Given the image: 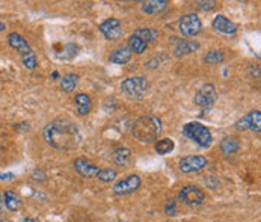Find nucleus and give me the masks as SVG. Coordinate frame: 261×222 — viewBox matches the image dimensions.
<instances>
[{"label": "nucleus", "mask_w": 261, "mask_h": 222, "mask_svg": "<svg viewBox=\"0 0 261 222\" xmlns=\"http://www.w3.org/2000/svg\"><path fill=\"white\" fill-rule=\"evenodd\" d=\"M44 139L50 147L68 151L80 144L82 133L74 121L68 118H58L44 127Z\"/></svg>", "instance_id": "obj_1"}, {"label": "nucleus", "mask_w": 261, "mask_h": 222, "mask_svg": "<svg viewBox=\"0 0 261 222\" xmlns=\"http://www.w3.org/2000/svg\"><path fill=\"white\" fill-rule=\"evenodd\" d=\"M162 133V121L154 115H144L138 118L132 127V135L142 144L156 142Z\"/></svg>", "instance_id": "obj_2"}, {"label": "nucleus", "mask_w": 261, "mask_h": 222, "mask_svg": "<svg viewBox=\"0 0 261 222\" xmlns=\"http://www.w3.org/2000/svg\"><path fill=\"white\" fill-rule=\"evenodd\" d=\"M183 135L186 138H189L190 141H193L196 145L202 147V148H208L213 144V136L211 132L201 123L192 121L183 126Z\"/></svg>", "instance_id": "obj_3"}, {"label": "nucleus", "mask_w": 261, "mask_h": 222, "mask_svg": "<svg viewBox=\"0 0 261 222\" xmlns=\"http://www.w3.org/2000/svg\"><path fill=\"white\" fill-rule=\"evenodd\" d=\"M150 88V83L147 77L144 76H135V77H127L121 83V91L125 97L130 100H141Z\"/></svg>", "instance_id": "obj_4"}, {"label": "nucleus", "mask_w": 261, "mask_h": 222, "mask_svg": "<svg viewBox=\"0 0 261 222\" xmlns=\"http://www.w3.org/2000/svg\"><path fill=\"white\" fill-rule=\"evenodd\" d=\"M178 199L186 205L196 207V205H201L205 201V193L201 187H198L195 184H187L180 190Z\"/></svg>", "instance_id": "obj_5"}, {"label": "nucleus", "mask_w": 261, "mask_h": 222, "mask_svg": "<svg viewBox=\"0 0 261 222\" xmlns=\"http://www.w3.org/2000/svg\"><path fill=\"white\" fill-rule=\"evenodd\" d=\"M178 29H180V34L183 37L190 38V37H195L201 32L202 23H201V20L196 14H186L180 19Z\"/></svg>", "instance_id": "obj_6"}, {"label": "nucleus", "mask_w": 261, "mask_h": 222, "mask_svg": "<svg viewBox=\"0 0 261 222\" xmlns=\"http://www.w3.org/2000/svg\"><path fill=\"white\" fill-rule=\"evenodd\" d=\"M216 98H217V92H216L214 85L207 83V85H204V86L195 94L193 101H195V104L199 106L202 110H208L210 107H213Z\"/></svg>", "instance_id": "obj_7"}, {"label": "nucleus", "mask_w": 261, "mask_h": 222, "mask_svg": "<svg viewBox=\"0 0 261 222\" xmlns=\"http://www.w3.org/2000/svg\"><path fill=\"white\" fill-rule=\"evenodd\" d=\"M98 31L107 41H118L122 37V23L118 19H107L98 26Z\"/></svg>", "instance_id": "obj_8"}, {"label": "nucleus", "mask_w": 261, "mask_h": 222, "mask_svg": "<svg viewBox=\"0 0 261 222\" xmlns=\"http://www.w3.org/2000/svg\"><path fill=\"white\" fill-rule=\"evenodd\" d=\"M141 183H142L141 177H139L138 174H132V175H128V177H125V178H122V180H119V181L112 187V190H113L115 195H128V193L138 190V189L141 187Z\"/></svg>", "instance_id": "obj_9"}, {"label": "nucleus", "mask_w": 261, "mask_h": 222, "mask_svg": "<svg viewBox=\"0 0 261 222\" xmlns=\"http://www.w3.org/2000/svg\"><path fill=\"white\" fill-rule=\"evenodd\" d=\"M208 160L204 156H186L180 160L178 168L181 172L189 174V172H198L207 166Z\"/></svg>", "instance_id": "obj_10"}, {"label": "nucleus", "mask_w": 261, "mask_h": 222, "mask_svg": "<svg viewBox=\"0 0 261 222\" xmlns=\"http://www.w3.org/2000/svg\"><path fill=\"white\" fill-rule=\"evenodd\" d=\"M234 127L240 132H244V130H252V132H259L261 129V114L259 110H252L249 112L247 115H244L243 118H240Z\"/></svg>", "instance_id": "obj_11"}, {"label": "nucleus", "mask_w": 261, "mask_h": 222, "mask_svg": "<svg viewBox=\"0 0 261 222\" xmlns=\"http://www.w3.org/2000/svg\"><path fill=\"white\" fill-rule=\"evenodd\" d=\"M74 169L76 172L82 177V178H94L98 175L100 172V168L92 165L88 159L85 157H77L74 160Z\"/></svg>", "instance_id": "obj_12"}, {"label": "nucleus", "mask_w": 261, "mask_h": 222, "mask_svg": "<svg viewBox=\"0 0 261 222\" xmlns=\"http://www.w3.org/2000/svg\"><path fill=\"white\" fill-rule=\"evenodd\" d=\"M211 26H213V29L216 32H220V34H225V35H234L238 31L237 25L232 23L225 16H216L214 20H213V23H211Z\"/></svg>", "instance_id": "obj_13"}, {"label": "nucleus", "mask_w": 261, "mask_h": 222, "mask_svg": "<svg viewBox=\"0 0 261 222\" xmlns=\"http://www.w3.org/2000/svg\"><path fill=\"white\" fill-rule=\"evenodd\" d=\"M8 43H10V46H11L14 50H17L22 56H26V55H29V53L32 52L29 43H28L22 35H19V34H10V35H8Z\"/></svg>", "instance_id": "obj_14"}, {"label": "nucleus", "mask_w": 261, "mask_h": 222, "mask_svg": "<svg viewBox=\"0 0 261 222\" xmlns=\"http://www.w3.org/2000/svg\"><path fill=\"white\" fill-rule=\"evenodd\" d=\"M169 2L168 0H148V2L142 4V11L145 14L154 16V14H160L168 8Z\"/></svg>", "instance_id": "obj_15"}, {"label": "nucleus", "mask_w": 261, "mask_h": 222, "mask_svg": "<svg viewBox=\"0 0 261 222\" xmlns=\"http://www.w3.org/2000/svg\"><path fill=\"white\" fill-rule=\"evenodd\" d=\"M133 53L132 50L127 47V46H122V47H118L115 52H112V55L109 56V61L112 64H118V65H124L127 62H130Z\"/></svg>", "instance_id": "obj_16"}, {"label": "nucleus", "mask_w": 261, "mask_h": 222, "mask_svg": "<svg viewBox=\"0 0 261 222\" xmlns=\"http://www.w3.org/2000/svg\"><path fill=\"white\" fill-rule=\"evenodd\" d=\"M74 104H76L77 114L80 117L89 115V112L92 109V100L88 94H77L76 98H74Z\"/></svg>", "instance_id": "obj_17"}, {"label": "nucleus", "mask_w": 261, "mask_h": 222, "mask_svg": "<svg viewBox=\"0 0 261 222\" xmlns=\"http://www.w3.org/2000/svg\"><path fill=\"white\" fill-rule=\"evenodd\" d=\"M199 43L196 41H178L175 49H174V55L177 58H181V56H186V55H190L192 52H196L199 50Z\"/></svg>", "instance_id": "obj_18"}, {"label": "nucleus", "mask_w": 261, "mask_h": 222, "mask_svg": "<svg viewBox=\"0 0 261 222\" xmlns=\"http://www.w3.org/2000/svg\"><path fill=\"white\" fill-rule=\"evenodd\" d=\"M113 162L118 166L127 168L132 163V150L125 148V147H119L113 151Z\"/></svg>", "instance_id": "obj_19"}, {"label": "nucleus", "mask_w": 261, "mask_h": 222, "mask_svg": "<svg viewBox=\"0 0 261 222\" xmlns=\"http://www.w3.org/2000/svg\"><path fill=\"white\" fill-rule=\"evenodd\" d=\"M240 147H241V144H240L238 138H235V136H226L220 142V150L223 154H235L240 151Z\"/></svg>", "instance_id": "obj_20"}, {"label": "nucleus", "mask_w": 261, "mask_h": 222, "mask_svg": "<svg viewBox=\"0 0 261 222\" xmlns=\"http://www.w3.org/2000/svg\"><path fill=\"white\" fill-rule=\"evenodd\" d=\"M133 35H136L145 44L159 40V31L157 29H153V28H139V29H136V32Z\"/></svg>", "instance_id": "obj_21"}, {"label": "nucleus", "mask_w": 261, "mask_h": 222, "mask_svg": "<svg viewBox=\"0 0 261 222\" xmlns=\"http://www.w3.org/2000/svg\"><path fill=\"white\" fill-rule=\"evenodd\" d=\"M79 85V74L74 73H68L64 77H61V89L64 92H73Z\"/></svg>", "instance_id": "obj_22"}, {"label": "nucleus", "mask_w": 261, "mask_h": 222, "mask_svg": "<svg viewBox=\"0 0 261 222\" xmlns=\"http://www.w3.org/2000/svg\"><path fill=\"white\" fill-rule=\"evenodd\" d=\"M4 204L11 210V211H16L22 207V198L19 193H16L14 190H7L4 193Z\"/></svg>", "instance_id": "obj_23"}, {"label": "nucleus", "mask_w": 261, "mask_h": 222, "mask_svg": "<svg viewBox=\"0 0 261 222\" xmlns=\"http://www.w3.org/2000/svg\"><path fill=\"white\" fill-rule=\"evenodd\" d=\"M174 147H175V144H174V141L169 139V138H163V139H160V141H157V142L154 144L156 153L160 154V156L171 153V151L174 150Z\"/></svg>", "instance_id": "obj_24"}, {"label": "nucleus", "mask_w": 261, "mask_h": 222, "mask_svg": "<svg viewBox=\"0 0 261 222\" xmlns=\"http://www.w3.org/2000/svg\"><path fill=\"white\" fill-rule=\"evenodd\" d=\"M130 50H132V53L135 52L136 55H142V53H145L147 52V47H148V44H145L142 40H139L136 35H132L130 38H128V46H127Z\"/></svg>", "instance_id": "obj_25"}, {"label": "nucleus", "mask_w": 261, "mask_h": 222, "mask_svg": "<svg viewBox=\"0 0 261 222\" xmlns=\"http://www.w3.org/2000/svg\"><path fill=\"white\" fill-rule=\"evenodd\" d=\"M77 52H79V49H77L76 44L67 43V44L62 46V52H58L56 55H58L59 59H71V58H74L77 55Z\"/></svg>", "instance_id": "obj_26"}, {"label": "nucleus", "mask_w": 261, "mask_h": 222, "mask_svg": "<svg viewBox=\"0 0 261 222\" xmlns=\"http://www.w3.org/2000/svg\"><path fill=\"white\" fill-rule=\"evenodd\" d=\"M223 59H225V56H223V53L219 52V50H211V52H208V53L204 56V62H205V64H220Z\"/></svg>", "instance_id": "obj_27"}, {"label": "nucleus", "mask_w": 261, "mask_h": 222, "mask_svg": "<svg viewBox=\"0 0 261 222\" xmlns=\"http://www.w3.org/2000/svg\"><path fill=\"white\" fill-rule=\"evenodd\" d=\"M116 177H118V172H116L115 169H110V168H107V169H100V172H98V175H97V178L101 180L103 183H110V181H113Z\"/></svg>", "instance_id": "obj_28"}, {"label": "nucleus", "mask_w": 261, "mask_h": 222, "mask_svg": "<svg viewBox=\"0 0 261 222\" xmlns=\"http://www.w3.org/2000/svg\"><path fill=\"white\" fill-rule=\"evenodd\" d=\"M22 61H23V65L28 68V70H35L37 68V56L34 52H31L29 55L26 56H22Z\"/></svg>", "instance_id": "obj_29"}, {"label": "nucleus", "mask_w": 261, "mask_h": 222, "mask_svg": "<svg viewBox=\"0 0 261 222\" xmlns=\"http://www.w3.org/2000/svg\"><path fill=\"white\" fill-rule=\"evenodd\" d=\"M177 211H178V208H177L175 199H172V198L168 199V202H166V205H165V213H166L168 216H175Z\"/></svg>", "instance_id": "obj_30"}, {"label": "nucleus", "mask_w": 261, "mask_h": 222, "mask_svg": "<svg viewBox=\"0 0 261 222\" xmlns=\"http://www.w3.org/2000/svg\"><path fill=\"white\" fill-rule=\"evenodd\" d=\"M195 5L199 7V10L202 11H211L216 7V2L214 0H208V2H195Z\"/></svg>", "instance_id": "obj_31"}, {"label": "nucleus", "mask_w": 261, "mask_h": 222, "mask_svg": "<svg viewBox=\"0 0 261 222\" xmlns=\"http://www.w3.org/2000/svg\"><path fill=\"white\" fill-rule=\"evenodd\" d=\"M14 177H16L14 174L8 172V174H2V175H0V180H13Z\"/></svg>", "instance_id": "obj_32"}, {"label": "nucleus", "mask_w": 261, "mask_h": 222, "mask_svg": "<svg viewBox=\"0 0 261 222\" xmlns=\"http://www.w3.org/2000/svg\"><path fill=\"white\" fill-rule=\"evenodd\" d=\"M52 79H53V80H58V79H59V73H58V71H53Z\"/></svg>", "instance_id": "obj_33"}, {"label": "nucleus", "mask_w": 261, "mask_h": 222, "mask_svg": "<svg viewBox=\"0 0 261 222\" xmlns=\"http://www.w3.org/2000/svg\"><path fill=\"white\" fill-rule=\"evenodd\" d=\"M2 207H4V196L0 195V213H2Z\"/></svg>", "instance_id": "obj_34"}, {"label": "nucleus", "mask_w": 261, "mask_h": 222, "mask_svg": "<svg viewBox=\"0 0 261 222\" xmlns=\"http://www.w3.org/2000/svg\"><path fill=\"white\" fill-rule=\"evenodd\" d=\"M25 222H38V220H37V219H32V217H26Z\"/></svg>", "instance_id": "obj_35"}, {"label": "nucleus", "mask_w": 261, "mask_h": 222, "mask_svg": "<svg viewBox=\"0 0 261 222\" xmlns=\"http://www.w3.org/2000/svg\"><path fill=\"white\" fill-rule=\"evenodd\" d=\"M4 31H5V25L0 22V32H4Z\"/></svg>", "instance_id": "obj_36"}, {"label": "nucleus", "mask_w": 261, "mask_h": 222, "mask_svg": "<svg viewBox=\"0 0 261 222\" xmlns=\"http://www.w3.org/2000/svg\"><path fill=\"white\" fill-rule=\"evenodd\" d=\"M4 222H11V220H4Z\"/></svg>", "instance_id": "obj_37"}]
</instances>
